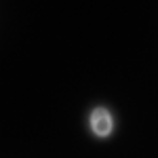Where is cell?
Instances as JSON below:
<instances>
[{
  "label": "cell",
  "mask_w": 158,
  "mask_h": 158,
  "mask_svg": "<svg viewBox=\"0 0 158 158\" xmlns=\"http://www.w3.org/2000/svg\"><path fill=\"white\" fill-rule=\"evenodd\" d=\"M89 124L95 137H108L114 129V118L106 108H95L89 116Z\"/></svg>",
  "instance_id": "1"
}]
</instances>
